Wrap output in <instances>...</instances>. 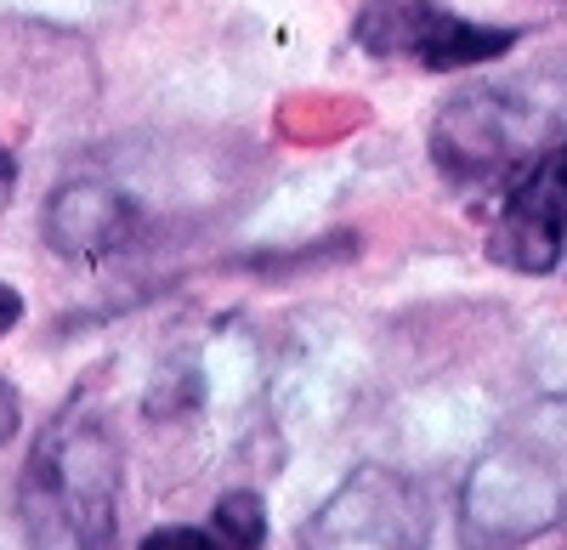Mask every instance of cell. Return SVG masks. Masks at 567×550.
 <instances>
[{
	"label": "cell",
	"mask_w": 567,
	"mask_h": 550,
	"mask_svg": "<svg viewBox=\"0 0 567 550\" xmlns=\"http://www.w3.org/2000/svg\"><path fill=\"white\" fill-rule=\"evenodd\" d=\"M465 550H523L567 528V392L534 397L471 460L454 511Z\"/></svg>",
	"instance_id": "obj_1"
},
{
	"label": "cell",
	"mask_w": 567,
	"mask_h": 550,
	"mask_svg": "<svg viewBox=\"0 0 567 550\" xmlns=\"http://www.w3.org/2000/svg\"><path fill=\"white\" fill-rule=\"evenodd\" d=\"M125 494V448L91 408H63L34 437L18 477L29 550H114Z\"/></svg>",
	"instance_id": "obj_2"
},
{
	"label": "cell",
	"mask_w": 567,
	"mask_h": 550,
	"mask_svg": "<svg viewBox=\"0 0 567 550\" xmlns=\"http://www.w3.org/2000/svg\"><path fill=\"white\" fill-rule=\"evenodd\" d=\"M556 143V114L523 85H477L443 103L432 125V159L454 188L505 194Z\"/></svg>",
	"instance_id": "obj_3"
},
{
	"label": "cell",
	"mask_w": 567,
	"mask_h": 550,
	"mask_svg": "<svg viewBox=\"0 0 567 550\" xmlns=\"http://www.w3.org/2000/svg\"><path fill=\"white\" fill-rule=\"evenodd\" d=\"M432 499L398 466H358L301 522V550H425Z\"/></svg>",
	"instance_id": "obj_4"
},
{
	"label": "cell",
	"mask_w": 567,
	"mask_h": 550,
	"mask_svg": "<svg viewBox=\"0 0 567 550\" xmlns=\"http://www.w3.org/2000/svg\"><path fill=\"white\" fill-rule=\"evenodd\" d=\"M352 45L374 63H420V69H477L516 45V29L471 23L443 0H369L352 23Z\"/></svg>",
	"instance_id": "obj_5"
},
{
	"label": "cell",
	"mask_w": 567,
	"mask_h": 550,
	"mask_svg": "<svg viewBox=\"0 0 567 550\" xmlns=\"http://www.w3.org/2000/svg\"><path fill=\"white\" fill-rule=\"evenodd\" d=\"M561 250H567V181L539 154L499 194V210L488 221V256L516 272H556Z\"/></svg>",
	"instance_id": "obj_6"
},
{
	"label": "cell",
	"mask_w": 567,
	"mask_h": 550,
	"mask_svg": "<svg viewBox=\"0 0 567 550\" xmlns=\"http://www.w3.org/2000/svg\"><path fill=\"white\" fill-rule=\"evenodd\" d=\"M136 239H142V210L114 181L80 176L45 199V245L69 261H109L125 256Z\"/></svg>",
	"instance_id": "obj_7"
},
{
	"label": "cell",
	"mask_w": 567,
	"mask_h": 550,
	"mask_svg": "<svg viewBox=\"0 0 567 550\" xmlns=\"http://www.w3.org/2000/svg\"><path fill=\"white\" fill-rule=\"evenodd\" d=\"M210 533L221 550H261L267 539V511H261V494L250 488H233L216 499V511H210Z\"/></svg>",
	"instance_id": "obj_8"
},
{
	"label": "cell",
	"mask_w": 567,
	"mask_h": 550,
	"mask_svg": "<svg viewBox=\"0 0 567 550\" xmlns=\"http://www.w3.org/2000/svg\"><path fill=\"white\" fill-rule=\"evenodd\" d=\"M136 550H221L210 528H154Z\"/></svg>",
	"instance_id": "obj_9"
},
{
	"label": "cell",
	"mask_w": 567,
	"mask_h": 550,
	"mask_svg": "<svg viewBox=\"0 0 567 550\" xmlns=\"http://www.w3.org/2000/svg\"><path fill=\"white\" fill-rule=\"evenodd\" d=\"M18 426H23V403H18L12 381L0 375V443H12V437H18Z\"/></svg>",
	"instance_id": "obj_10"
},
{
	"label": "cell",
	"mask_w": 567,
	"mask_h": 550,
	"mask_svg": "<svg viewBox=\"0 0 567 550\" xmlns=\"http://www.w3.org/2000/svg\"><path fill=\"white\" fill-rule=\"evenodd\" d=\"M18 318H23V295H18L12 284H0V335L18 330Z\"/></svg>",
	"instance_id": "obj_11"
},
{
	"label": "cell",
	"mask_w": 567,
	"mask_h": 550,
	"mask_svg": "<svg viewBox=\"0 0 567 550\" xmlns=\"http://www.w3.org/2000/svg\"><path fill=\"white\" fill-rule=\"evenodd\" d=\"M545 159H550V170H556V176L567 181V131H561V136H556V143L545 148Z\"/></svg>",
	"instance_id": "obj_12"
},
{
	"label": "cell",
	"mask_w": 567,
	"mask_h": 550,
	"mask_svg": "<svg viewBox=\"0 0 567 550\" xmlns=\"http://www.w3.org/2000/svg\"><path fill=\"white\" fill-rule=\"evenodd\" d=\"M12 181H18V165H12V154H7V148H0V205H7Z\"/></svg>",
	"instance_id": "obj_13"
}]
</instances>
